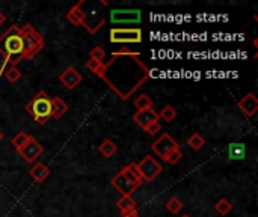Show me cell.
Masks as SVG:
<instances>
[{"label": "cell", "instance_id": "1", "mask_svg": "<svg viewBox=\"0 0 258 217\" xmlns=\"http://www.w3.org/2000/svg\"><path fill=\"white\" fill-rule=\"evenodd\" d=\"M95 76L100 77L123 101H127L139 87L150 80L151 71L136 51L131 54L112 53V59L103 64Z\"/></svg>", "mask_w": 258, "mask_h": 217}, {"label": "cell", "instance_id": "2", "mask_svg": "<svg viewBox=\"0 0 258 217\" xmlns=\"http://www.w3.org/2000/svg\"><path fill=\"white\" fill-rule=\"evenodd\" d=\"M0 54L11 67H17L24 59V43L20 34V26L12 24L5 34L0 35Z\"/></svg>", "mask_w": 258, "mask_h": 217}, {"label": "cell", "instance_id": "3", "mask_svg": "<svg viewBox=\"0 0 258 217\" xmlns=\"http://www.w3.org/2000/svg\"><path fill=\"white\" fill-rule=\"evenodd\" d=\"M24 109L40 126H45L51 119V98L48 97L45 90H40L38 94L24 106Z\"/></svg>", "mask_w": 258, "mask_h": 217}, {"label": "cell", "instance_id": "4", "mask_svg": "<svg viewBox=\"0 0 258 217\" xmlns=\"http://www.w3.org/2000/svg\"><path fill=\"white\" fill-rule=\"evenodd\" d=\"M20 34L24 43V59L31 60L44 48V37L29 23L20 26Z\"/></svg>", "mask_w": 258, "mask_h": 217}, {"label": "cell", "instance_id": "5", "mask_svg": "<svg viewBox=\"0 0 258 217\" xmlns=\"http://www.w3.org/2000/svg\"><path fill=\"white\" fill-rule=\"evenodd\" d=\"M110 43L113 44H140L143 37L139 27L123 29V27H112L110 29Z\"/></svg>", "mask_w": 258, "mask_h": 217}, {"label": "cell", "instance_id": "6", "mask_svg": "<svg viewBox=\"0 0 258 217\" xmlns=\"http://www.w3.org/2000/svg\"><path fill=\"white\" fill-rule=\"evenodd\" d=\"M136 165H137V169H139L142 181H147V182L154 181L163 171V166L160 163H157L151 156H145Z\"/></svg>", "mask_w": 258, "mask_h": 217}, {"label": "cell", "instance_id": "7", "mask_svg": "<svg viewBox=\"0 0 258 217\" xmlns=\"http://www.w3.org/2000/svg\"><path fill=\"white\" fill-rule=\"evenodd\" d=\"M112 24H139L142 21L140 9H112L110 11Z\"/></svg>", "mask_w": 258, "mask_h": 217}, {"label": "cell", "instance_id": "8", "mask_svg": "<svg viewBox=\"0 0 258 217\" xmlns=\"http://www.w3.org/2000/svg\"><path fill=\"white\" fill-rule=\"evenodd\" d=\"M20 156L23 157V160L26 163H35L41 156H43V152H44V146L35 139L31 136V139H29V142L20 149L17 151Z\"/></svg>", "mask_w": 258, "mask_h": 217}, {"label": "cell", "instance_id": "9", "mask_svg": "<svg viewBox=\"0 0 258 217\" xmlns=\"http://www.w3.org/2000/svg\"><path fill=\"white\" fill-rule=\"evenodd\" d=\"M151 149L157 154L159 157H165L166 154H169L171 151H175V149H180V145L175 139H172L168 133H163L157 140L153 142L151 145Z\"/></svg>", "mask_w": 258, "mask_h": 217}, {"label": "cell", "instance_id": "10", "mask_svg": "<svg viewBox=\"0 0 258 217\" xmlns=\"http://www.w3.org/2000/svg\"><path fill=\"white\" fill-rule=\"evenodd\" d=\"M82 79H83L82 74H80L74 67H68V68H65V70L59 74V82H61V85H62L65 89H68V90L76 89V87L80 85Z\"/></svg>", "mask_w": 258, "mask_h": 217}, {"label": "cell", "instance_id": "11", "mask_svg": "<svg viewBox=\"0 0 258 217\" xmlns=\"http://www.w3.org/2000/svg\"><path fill=\"white\" fill-rule=\"evenodd\" d=\"M110 184H112L113 187L117 189L123 196H131V195L139 189V185H136V184L130 182L129 179H126V178L121 175V172H118L117 175H115V176L110 179Z\"/></svg>", "mask_w": 258, "mask_h": 217}, {"label": "cell", "instance_id": "12", "mask_svg": "<svg viewBox=\"0 0 258 217\" xmlns=\"http://www.w3.org/2000/svg\"><path fill=\"white\" fill-rule=\"evenodd\" d=\"M159 113L154 110V109H145V110H139L133 115V121L137 124V126L145 130L147 127H150L151 124L154 122H159Z\"/></svg>", "mask_w": 258, "mask_h": 217}, {"label": "cell", "instance_id": "13", "mask_svg": "<svg viewBox=\"0 0 258 217\" xmlns=\"http://www.w3.org/2000/svg\"><path fill=\"white\" fill-rule=\"evenodd\" d=\"M237 107L246 118H252L258 112V98L255 97L254 92H248V94L237 101Z\"/></svg>", "mask_w": 258, "mask_h": 217}, {"label": "cell", "instance_id": "14", "mask_svg": "<svg viewBox=\"0 0 258 217\" xmlns=\"http://www.w3.org/2000/svg\"><path fill=\"white\" fill-rule=\"evenodd\" d=\"M83 5L85 0H79V2L67 12V20L73 24V26H82L85 21V11H83Z\"/></svg>", "mask_w": 258, "mask_h": 217}, {"label": "cell", "instance_id": "15", "mask_svg": "<svg viewBox=\"0 0 258 217\" xmlns=\"http://www.w3.org/2000/svg\"><path fill=\"white\" fill-rule=\"evenodd\" d=\"M29 175H31L37 182H44L50 176V169L43 162H35L34 166L29 169Z\"/></svg>", "mask_w": 258, "mask_h": 217}, {"label": "cell", "instance_id": "16", "mask_svg": "<svg viewBox=\"0 0 258 217\" xmlns=\"http://www.w3.org/2000/svg\"><path fill=\"white\" fill-rule=\"evenodd\" d=\"M121 175L126 178V179H129L130 182H133V184H136V185H142V178H140V174H139V169H137V165L136 163H130V165H127V166H124L121 171Z\"/></svg>", "mask_w": 258, "mask_h": 217}, {"label": "cell", "instance_id": "17", "mask_svg": "<svg viewBox=\"0 0 258 217\" xmlns=\"http://www.w3.org/2000/svg\"><path fill=\"white\" fill-rule=\"evenodd\" d=\"M67 112H68V104L61 97L51 98V118L53 119H61Z\"/></svg>", "mask_w": 258, "mask_h": 217}, {"label": "cell", "instance_id": "18", "mask_svg": "<svg viewBox=\"0 0 258 217\" xmlns=\"http://www.w3.org/2000/svg\"><path fill=\"white\" fill-rule=\"evenodd\" d=\"M98 151L101 152L103 157L112 159V157L115 156V154H117V151H118V145L115 143L113 140H110V139H104V140L101 142V145L98 146Z\"/></svg>", "mask_w": 258, "mask_h": 217}, {"label": "cell", "instance_id": "19", "mask_svg": "<svg viewBox=\"0 0 258 217\" xmlns=\"http://www.w3.org/2000/svg\"><path fill=\"white\" fill-rule=\"evenodd\" d=\"M228 156L231 160H243L246 156V146L243 143H231L228 146Z\"/></svg>", "mask_w": 258, "mask_h": 217}, {"label": "cell", "instance_id": "20", "mask_svg": "<svg viewBox=\"0 0 258 217\" xmlns=\"http://www.w3.org/2000/svg\"><path fill=\"white\" fill-rule=\"evenodd\" d=\"M133 104H134V107H136L137 112H139V110H145V109H153L154 101H153L147 94H140V95H137V97L134 98Z\"/></svg>", "mask_w": 258, "mask_h": 217}, {"label": "cell", "instance_id": "21", "mask_svg": "<svg viewBox=\"0 0 258 217\" xmlns=\"http://www.w3.org/2000/svg\"><path fill=\"white\" fill-rule=\"evenodd\" d=\"M117 207L121 213L124 211H130V210H134L136 208V201L131 198V196H121L118 201H117Z\"/></svg>", "mask_w": 258, "mask_h": 217}, {"label": "cell", "instance_id": "22", "mask_svg": "<svg viewBox=\"0 0 258 217\" xmlns=\"http://www.w3.org/2000/svg\"><path fill=\"white\" fill-rule=\"evenodd\" d=\"M29 139H31V134H27V133H24V131H18L14 137H12V146L17 149V151H20L27 142H29Z\"/></svg>", "mask_w": 258, "mask_h": 217}, {"label": "cell", "instance_id": "23", "mask_svg": "<svg viewBox=\"0 0 258 217\" xmlns=\"http://www.w3.org/2000/svg\"><path fill=\"white\" fill-rule=\"evenodd\" d=\"M187 145L193 149V151H199L201 148H203L206 145V139L198 134V133H193L189 139H187Z\"/></svg>", "mask_w": 258, "mask_h": 217}, {"label": "cell", "instance_id": "24", "mask_svg": "<svg viewBox=\"0 0 258 217\" xmlns=\"http://www.w3.org/2000/svg\"><path fill=\"white\" fill-rule=\"evenodd\" d=\"M165 205H166V210L172 214H178L183 210V202L177 196H172L171 199H168Z\"/></svg>", "mask_w": 258, "mask_h": 217}, {"label": "cell", "instance_id": "25", "mask_svg": "<svg viewBox=\"0 0 258 217\" xmlns=\"http://www.w3.org/2000/svg\"><path fill=\"white\" fill-rule=\"evenodd\" d=\"M159 118H162L163 121H166V122H172L175 118H177V110L172 107L171 104H166L163 109H162V112L159 113Z\"/></svg>", "mask_w": 258, "mask_h": 217}, {"label": "cell", "instance_id": "26", "mask_svg": "<svg viewBox=\"0 0 258 217\" xmlns=\"http://www.w3.org/2000/svg\"><path fill=\"white\" fill-rule=\"evenodd\" d=\"M215 210H216V213H217V214H220V216H226L229 211L233 210V205H231V202H229L228 199L222 198V199H219V201L216 202Z\"/></svg>", "mask_w": 258, "mask_h": 217}, {"label": "cell", "instance_id": "27", "mask_svg": "<svg viewBox=\"0 0 258 217\" xmlns=\"http://www.w3.org/2000/svg\"><path fill=\"white\" fill-rule=\"evenodd\" d=\"M181 159H183V152H181L180 149H175V151H171L169 154H166V156H165L162 160L166 162L168 165H172V166H174V165H177Z\"/></svg>", "mask_w": 258, "mask_h": 217}, {"label": "cell", "instance_id": "28", "mask_svg": "<svg viewBox=\"0 0 258 217\" xmlns=\"http://www.w3.org/2000/svg\"><path fill=\"white\" fill-rule=\"evenodd\" d=\"M5 77L9 83H17L20 79H21V71L17 68V67H9L6 71H5Z\"/></svg>", "mask_w": 258, "mask_h": 217}, {"label": "cell", "instance_id": "29", "mask_svg": "<svg viewBox=\"0 0 258 217\" xmlns=\"http://www.w3.org/2000/svg\"><path fill=\"white\" fill-rule=\"evenodd\" d=\"M106 57V51L103 47L100 45H95L92 50H91V54H89V59H94V60H98V62H103Z\"/></svg>", "mask_w": 258, "mask_h": 217}, {"label": "cell", "instance_id": "30", "mask_svg": "<svg viewBox=\"0 0 258 217\" xmlns=\"http://www.w3.org/2000/svg\"><path fill=\"white\" fill-rule=\"evenodd\" d=\"M103 64L104 62H98V60H94V59H89V60H86V64H85V67L88 68L91 73H94V74H97L100 70H101V67H103Z\"/></svg>", "mask_w": 258, "mask_h": 217}, {"label": "cell", "instance_id": "31", "mask_svg": "<svg viewBox=\"0 0 258 217\" xmlns=\"http://www.w3.org/2000/svg\"><path fill=\"white\" fill-rule=\"evenodd\" d=\"M160 130H162V127H160V124H159V122H154V124H151L150 127H147V129H145V131H147L148 134H151V136H154V134L160 133Z\"/></svg>", "mask_w": 258, "mask_h": 217}, {"label": "cell", "instance_id": "32", "mask_svg": "<svg viewBox=\"0 0 258 217\" xmlns=\"http://www.w3.org/2000/svg\"><path fill=\"white\" fill-rule=\"evenodd\" d=\"M121 216L123 217H140L136 208L134 210H130V211H124V213H121Z\"/></svg>", "mask_w": 258, "mask_h": 217}, {"label": "cell", "instance_id": "33", "mask_svg": "<svg viewBox=\"0 0 258 217\" xmlns=\"http://www.w3.org/2000/svg\"><path fill=\"white\" fill-rule=\"evenodd\" d=\"M115 53H118V54H131V53H133V50H130V48H121V50L115 51Z\"/></svg>", "mask_w": 258, "mask_h": 217}, {"label": "cell", "instance_id": "34", "mask_svg": "<svg viewBox=\"0 0 258 217\" xmlns=\"http://www.w3.org/2000/svg\"><path fill=\"white\" fill-rule=\"evenodd\" d=\"M5 21H6V17H5V14L2 11H0V26H3Z\"/></svg>", "mask_w": 258, "mask_h": 217}, {"label": "cell", "instance_id": "35", "mask_svg": "<svg viewBox=\"0 0 258 217\" xmlns=\"http://www.w3.org/2000/svg\"><path fill=\"white\" fill-rule=\"evenodd\" d=\"M100 5H101V6H106V8H107V6H109V2H106V0H100Z\"/></svg>", "mask_w": 258, "mask_h": 217}, {"label": "cell", "instance_id": "36", "mask_svg": "<svg viewBox=\"0 0 258 217\" xmlns=\"http://www.w3.org/2000/svg\"><path fill=\"white\" fill-rule=\"evenodd\" d=\"M254 45H255V47H258V40H257V38L254 40Z\"/></svg>", "mask_w": 258, "mask_h": 217}, {"label": "cell", "instance_id": "37", "mask_svg": "<svg viewBox=\"0 0 258 217\" xmlns=\"http://www.w3.org/2000/svg\"><path fill=\"white\" fill-rule=\"evenodd\" d=\"M2 139H3V133H2V130H0V142H2Z\"/></svg>", "mask_w": 258, "mask_h": 217}, {"label": "cell", "instance_id": "38", "mask_svg": "<svg viewBox=\"0 0 258 217\" xmlns=\"http://www.w3.org/2000/svg\"><path fill=\"white\" fill-rule=\"evenodd\" d=\"M181 217H190L189 214H184V216H181Z\"/></svg>", "mask_w": 258, "mask_h": 217}]
</instances>
